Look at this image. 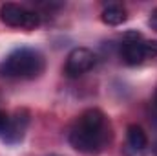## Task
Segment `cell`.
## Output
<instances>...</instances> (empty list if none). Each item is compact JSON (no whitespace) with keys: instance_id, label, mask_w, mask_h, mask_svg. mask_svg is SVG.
Segmentation results:
<instances>
[{"instance_id":"obj_8","label":"cell","mask_w":157,"mask_h":156,"mask_svg":"<svg viewBox=\"0 0 157 156\" xmlns=\"http://www.w3.org/2000/svg\"><path fill=\"white\" fill-rule=\"evenodd\" d=\"M101 18L108 26H121L122 22H126L128 15H126V9L121 4H106L102 13H101Z\"/></svg>"},{"instance_id":"obj_2","label":"cell","mask_w":157,"mask_h":156,"mask_svg":"<svg viewBox=\"0 0 157 156\" xmlns=\"http://www.w3.org/2000/svg\"><path fill=\"white\" fill-rule=\"evenodd\" d=\"M44 55L35 48H17L0 63V77L35 79L44 72Z\"/></svg>"},{"instance_id":"obj_9","label":"cell","mask_w":157,"mask_h":156,"mask_svg":"<svg viewBox=\"0 0 157 156\" xmlns=\"http://www.w3.org/2000/svg\"><path fill=\"white\" fill-rule=\"evenodd\" d=\"M9 114L6 112V110H2L0 109V136H4V132L7 130V125H9Z\"/></svg>"},{"instance_id":"obj_12","label":"cell","mask_w":157,"mask_h":156,"mask_svg":"<svg viewBox=\"0 0 157 156\" xmlns=\"http://www.w3.org/2000/svg\"><path fill=\"white\" fill-rule=\"evenodd\" d=\"M49 156H59V154H49Z\"/></svg>"},{"instance_id":"obj_1","label":"cell","mask_w":157,"mask_h":156,"mask_svg":"<svg viewBox=\"0 0 157 156\" xmlns=\"http://www.w3.org/2000/svg\"><path fill=\"white\" fill-rule=\"evenodd\" d=\"M68 140L70 145L82 154H99L112 142L110 119L101 109H88L71 125Z\"/></svg>"},{"instance_id":"obj_5","label":"cell","mask_w":157,"mask_h":156,"mask_svg":"<svg viewBox=\"0 0 157 156\" xmlns=\"http://www.w3.org/2000/svg\"><path fill=\"white\" fill-rule=\"evenodd\" d=\"M95 63H97V55L90 48H84V46L73 48L68 53V59L64 64V74L71 79L80 77L86 72H90L95 66Z\"/></svg>"},{"instance_id":"obj_7","label":"cell","mask_w":157,"mask_h":156,"mask_svg":"<svg viewBox=\"0 0 157 156\" xmlns=\"http://www.w3.org/2000/svg\"><path fill=\"white\" fill-rule=\"evenodd\" d=\"M28 125H29V112L28 110H17L15 116L9 119V125H7V130L4 132L2 140L6 143H18L22 142L26 130H28Z\"/></svg>"},{"instance_id":"obj_11","label":"cell","mask_w":157,"mask_h":156,"mask_svg":"<svg viewBox=\"0 0 157 156\" xmlns=\"http://www.w3.org/2000/svg\"><path fill=\"white\" fill-rule=\"evenodd\" d=\"M154 101H155V107H157V92H155V96H154Z\"/></svg>"},{"instance_id":"obj_3","label":"cell","mask_w":157,"mask_h":156,"mask_svg":"<svg viewBox=\"0 0 157 156\" xmlns=\"http://www.w3.org/2000/svg\"><path fill=\"white\" fill-rule=\"evenodd\" d=\"M119 51L126 64L137 66L150 57H157V40H146L137 31H128L121 40Z\"/></svg>"},{"instance_id":"obj_4","label":"cell","mask_w":157,"mask_h":156,"mask_svg":"<svg viewBox=\"0 0 157 156\" xmlns=\"http://www.w3.org/2000/svg\"><path fill=\"white\" fill-rule=\"evenodd\" d=\"M0 20L9 28H22V30H35L40 24V15L24 6L6 2L0 6Z\"/></svg>"},{"instance_id":"obj_10","label":"cell","mask_w":157,"mask_h":156,"mask_svg":"<svg viewBox=\"0 0 157 156\" xmlns=\"http://www.w3.org/2000/svg\"><path fill=\"white\" fill-rule=\"evenodd\" d=\"M148 24H150L152 30H155L157 31V9L152 11V15H150V18H148Z\"/></svg>"},{"instance_id":"obj_6","label":"cell","mask_w":157,"mask_h":156,"mask_svg":"<svg viewBox=\"0 0 157 156\" xmlns=\"http://www.w3.org/2000/svg\"><path fill=\"white\" fill-rule=\"evenodd\" d=\"M148 149V136L141 125H130L126 129V156H143Z\"/></svg>"}]
</instances>
